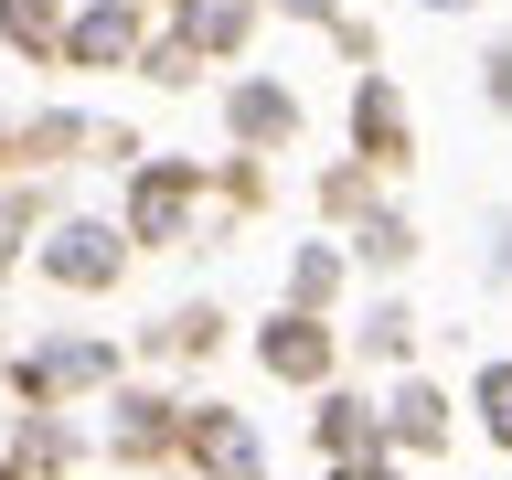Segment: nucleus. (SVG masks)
<instances>
[{
    "label": "nucleus",
    "instance_id": "1",
    "mask_svg": "<svg viewBox=\"0 0 512 480\" xmlns=\"http://www.w3.org/2000/svg\"><path fill=\"white\" fill-rule=\"evenodd\" d=\"M192 192H203V171L192 160H150L139 182H128V246H171L192 214Z\"/></svg>",
    "mask_w": 512,
    "mask_h": 480
},
{
    "label": "nucleus",
    "instance_id": "2",
    "mask_svg": "<svg viewBox=\"0 0 512 480\" xmlns=\"http://www.w3.org/2000/svg\"><path fill=\"white\" fill-rule=\"evenodd\" d=\"M118 267H128V224H54V246H43L54 288H118Z\"/></svg>",
    "mask_w": 512,
    "mask_h": 480
},
{
    "label": "nucleus",
    "instance_id": "3",
    "mask_svg": "<svg viewBox=\"0 0 512 480\" xmlns=\"http://www.w3.org/2000/svg\"><path fill=\"white\" fill-rule=\"evenodd\" d=\"M256 363L278 384H331V320L320 310H278L267 331H256Z\"/></svg>",
    "mask_w": 512,
    "mask_h": 480
},
{
    "label": "nucleus",
    "instance_id": "4",
    "mask_svg": "<svg viewBox=\"0 0 512 480\" xmlns=\"http://www.w3.org/2000/svg\"><path fill=\"white\" fill-rule=\"evenodd\" d=\"M182 448H192L214 480H256V427H246L235 406H182Z\"/></svg>",
    "mask_w": 512,
    "mask_h": 480
},
{
    "label": "nucleus",
    "instance_id": "5",
    "mask_svg": "<svg viewBox=\"0 0 512 480\" xmlns=\"http://www.w3.org/2000/svg\"><path fill=\"white\" fill-rule=\"evenodd\" d=\"M310 438H320L331 470H352V459H374V448H384V416L363 406V395H320V427H310Z\"/></svg>",
    "mask_w": 512,
    "mask_h": 480
},
{
    "label": "nucleus",
    "instance_id": "6",
    "mask_svg": "<svg viewBox=\"0 0 512 480\" xmlns=\"http://www.w3.org/2000/svg\"><path fill=\"white\" fill-rule=\"evenodd\" d=\"M139 54V11L128 0H96L86 22H64V64H128Z\"/></svg>",
    "mask_w": 512,
    "mask_h": 480
},
{
    "label": "nucleus",
    "instance_id": "7",
    "mask_svg": "<svg viewBox=\"0 0 512 480\" xmlns=\"http://www.w3.org/2000/svg\"><path fill=\"white\" fill-rule=\"evenodd\" d=\"M352 139H363V160H374V171H395V160H406V107H395V86H384V75H363V96H352Z\"/></svg>",
    "mask_w": 512,
    "mask_h": 480
},
{
    "label": "nucleus",
    "instance_id": "8",
    "mask_svg": "<svg viewBox=\"0 0 512 480\" xmlns=\"http://www.w3.org/2000/svg\"><path fill=\"white\" fill-rule=\"evenodd\" d=\"M118 374V352L107 342H54V352H32L22 363V395H64V384H107Z\"/></svg>",
    "mask_w": 512,
    "mask_h": 480
},
{
    "label": "nucleus",
    "instance_id": "9",
    "mask_svg": "<svg viewBox=\"0 0 512 480\" xmlns=\"http://www.w3.org/2000/svg\"><path fill=\"white\" fill-rule=\"evenodd\" d=\"M384 438L416 448V459H427V448H448V395H438V384H406V395L384 406Z\"/></svg>",
    "mask_w": 512,
    "mask_h": 480
},
{
    "label": "nucleus",
    "instance_id": "10",
    "mask_svg": "<svg viewBox=\"0 0 512 480\" xmlns=\"http://www.w3.org/2000/svg\"><path fill=\"white\" fill-rule=\"evenodd\" d=\"M288 128H299V96H288V86H256V75H246V86H235V139H246V150H278Z\"/></svg>",
    "mask_w": 512,
    "mask_h": 480
},
{
    "label": "nucleus",
    "instance_id": "11",
    "mask_svg": "<svg viewBox=\"0 0 512 480\" xmlns=\"http://www.w3.org/2000/svg\"><path fill=\"white\" fill-rule=\"evenodd\" d=\"M256 22V0H182V43L192 54H235Z\"/></svg>",
    "mask_w": 512,
    "mask_h": 480
},
{
    "label": "nucleus",
    "instance_id": "12",
    "mask_svg": "<svg viewBox=\"0 0 512 480\" xmlns=\"http://www.w3.org/2000/svg\"><path fill=\"white\" fill-rule=\"evenodd\" d=\"M0 32H11V43H32V54H64V32H54V0H0Z\"/></svg>",
    "mask_w": 512,
    "mask_h": 480
},
{
    "label": "nucleus",
    "instance_id": "13",
    "mask_svg": "<svg viewBox=\"0 0 512 480\" xmlns=\"http://www.w3.org/2000/svg\"><path fill=\"white\" fill-rule=\"evenodd\" d=\"M480 427H491V448H512V363H480Z\"/></svg>",
    "mask_w": 512,
    "mask_h": 480
},
{
    "label": "nucleus",
    "instance_id": "14",
    "mask_svg": "<svg viewBox=\"0 0 512 480\" xmlns=\"http://www.w3.org/2000/svg\"><path fill=\"white\" fill-rule=\"evenodd\" d=\"M331 288H342V256H331V246H310V256H299V278H288V310H320Z\"/></svg>",
    "mask_w": 512,
    "mask_h": 480
},
{
    "label": "nucleus",
    "instance_id": "15",
    "mask_svg": "<svg viewBox=\"0 0 512 480\" xmlns=\"http://www.w3.org/2000/svg\"><path fill=\"white\" fill-rule=\"evenodd\" d=\"M363 256H374V267H395V256H406V224L374 214V224H363Z\"/></svg>",
    "mask_w": 512,
    "mask_h": 480
},
{
    "label": "nucleus",
    "instance_id": "16",
    "mask_svg": "<svg viewBox=\"0 0 512 480\" xmlns=\"http://www.w3.org/2000/svg\"><path fill=\"white\" fill-rule=\"evenodd\" d=\"M491 107L512 118V43H491Z\"/></svg>",
    "mask_w": 512,
    "mask_h": 480
},
{
    "label": "nucleus",
    "instance_id": "17",
    "mask_svg": "<svg viewBox=\"0 0 512 480\" xmlns=\"http://www.w3.org/2000/svg\"><path fill=\"white\" fill-rule=\"evenodd\" d=\"M267 11H288V22H342V0H267Z\"/></svg>",
    "mask_w": 512,
    "mask_h": 480
},
{
    "label": "nucleus",
    "instance_id": "18",
    "mask_svg": "<svg viewBox=\"0 0 512 480\" xmlns=\"http://www.w3.org/2000/svg\"><path fill=\"white\" fill-rule=\"evenodd\" d=\"M331 480H406V470H384V459H352V470H331Z\"/></svg>",
    "mask_w": 512,
    "mask_h": 480
},
{
    "label": "nucleus",
    "instance_id": "19",
    "mask_svg": "<svg viewBox=\"0 0 512 480\" xmlns=\"http://www.w3.org/2000/svg\"><path fill=\"white\" fill-rule=\"evenodd\" d=\"M427 11H480V0H427Z\"/></svg>",
    "mask_w": 512,
    "mask_h": 480
}]
</instances>
